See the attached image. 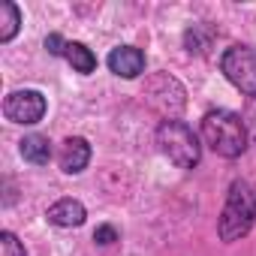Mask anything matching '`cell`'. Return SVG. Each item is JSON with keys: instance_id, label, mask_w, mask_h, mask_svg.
I'll return each mask as SVG.
<instances>
[{"instance_id": "cell-6", "label": "cell", "mask_w": 256, "mask_h": 256, "mask_svg": "<svg viewBox=\"0 0 256 256\" xmlns=\"http://www.w3.org/2000/svg\"><path fill=\"white\" fill-rule=\"evenodd\" d=\"M46 112H48V102H46V96H42L40 90H34V88L12 90V94H6V100H4V118H6L10 124L34 126V124H40V120L46 118Z\"/></svg>"}, {"instance_id": "cell-8", "label": "cell", "mask_w": 256, "mask_h": 256, "mask_svg": "<svg viewBox=\"0 0 256 256\" xmlns=\"http://www.w3.org/2000/svg\"><path fill=\"white\" fill-rule=\"evenodd\" d=\"M58 163L64 175H82L90 163V142L84 136H66L58 151Z\"/></svg>"}, {"instance_id": "cell-16", "label": "cell", "mask_w": 256, "mask_h": 256, "mask_svg": "<svg viewBox=\"0 0 256 256\" xmlns=\"http://www.w3.org/2000/svg\"><path fill=\"white\" fill-rule=\"evenodd\" d=\"M66 46H70V42H66L60 34H48V36H46V52L54 54V58H64V54H66Z\"/></svg>"}, {"instance_id": "cell-2", "label": "cell", "mask_w": 256, "mask_h": 256, "mask_svg": "<svg viewBox=\"0 0 256 256\" xmlns=\"http://www.w3.org/2000/svg\"><path fill=\"white\" fill-rule=\"evenodd\" d=\"M202 142L223 160H235L247 151V126L244 118L229 108H211L202 114Z\"/></svg>"}, {"instance_id": "cell-10", "label": "cell", "mask_w": 256, "mask_h": 256, "mask_svg": "<svg viewBox=\"0 0 256 256\" xmlns=\"http://www.w3.org/2000/svg\"><path fill=\"white\" fill-rule=\"evenodd\" d=\"M18 154H22L28 163H34V166H48V160L54 157L48 136H40V133L24 136V139L18 142Z\"/></svg>"}, {"instance_id": "cell-3", "label": "cell", "mask_w": 256, "mask_h": 256, "mask_svg": "<svg viewBox=\"0 0 256 256\" xmlns=\"http://www.w3.org/2000/svg\"><path fill=\"white\" fill-rule=\"evenodd\" d=\"M157 148L160 154L178 166V169H196L202 160V142L193 133V126H187L184 120H163L157 126Z\"/></svg>"}, {"instance_id": "cell-12", "label": "cell", "mask_w": 256, "mask_h": 256, "mask_svg": "<svg viewBox=\"0 0 256 256\" xmlns=\"http://www.w3.org/2000/svg\"><path fill=\"white\" fill-rule=\"evenodd\" d=\"M22 30V10L16 6V4H0V42H12L16 40V34Z\"/></svg>"}, {"instance_id": "cell-4", "label": "cell", "mask_w": 256, "mask_h": 256, "mask_svg": "<svg viewBox=\"0 0 256 256\" xmlns=\"http://www.w3.org/2000/svg\"><path fill=\"white\" fill-rule=\"evenodd\" d=\"M142 96H145V102L157 114H163V120H175L184 112V106H187L184 84L175 76H169V72H151V76H145Z\"/></svg>"}, {"instance_id": "cell-1", "label": "cell", "mask_w": 256, "mask_h": 256, "mask_svg": "<svg viewBox=\"0 0 256 256\" xmlns=\"http://www.w3.org/2000/svg\"><path fill=\"white\" fill-rule=\"evenodd\" d=\"M253 226H256V190L244 178H235L226 190V202L217 217V235L223 244H235L247 238Z\"/></svg>"}, {"instance_id": "cell-14", "label": "cell", "mask_w": 256, "mask_h": 256, "mask_svg": "<svg viewBox=\"0 0 256 256\" xmlns=\"http://www.w3.org/2000/svg\"><path fill=\"white\" fill-rule=\"evenodd\" d=\"M0 256H28V250H24V244L18 241V235L10 232V229L0 232Z\"/></svg>"}, {"instance_id": "cell-17", "label": "cell", "mask_w": 256, "mask_h": 256, "mask_svg": "<svg viewBox=\"0 0 256 256\" xmlns=\"http://www.w3.org/2000/svg\"><path fill=\"white\" fill-rule=\"evenodd\" d=\"M244 126H247V136L256 142V96L247 100V106H244Z\"/></svg>"}, {"instance_id": "cell-5", "label": "cell", "mask_w": 256, "mask_h": 256, "mask_svg": "<svg viewBox=\"0 0 256 256\" xmlns=\"http://www.w3.org/2000/svg\"><path fill=\"white\" fill-rule=\"evenodd\" d=\"M220 70L235 90L244 96H256V52L250 46H229L220 58Z\"/></svg>"}, {"instance_id": "cell-9", "label": "cell", "mask_w": 256, "mask_h": 256, "mask_svg": "<svg viewBox=\"0 0 256 256\" xmlns=\"http://www.w3.org/2000/svg\"><path fill=\"white\" fill-rule=\"evenodd\" d=\"M46 217H48V223H54V226H60V229H72V226H82L84 220H88V208L78 202V199H58V202H52L48 205V211H46Z\"/></svg>"}, {"instance_id": "cell-15", "label": "cell", "mask_w": 256, "mask_h": 256, "mask_svg": "<svg viewBox=\"0 0 256 256\" xmlns=\"http://www.w3.org/2000/svg\"><path fill=\"white\" fill-rule=\"evenodd\" d=\"M120 235H118V229L114 226H108V223H102V226H96L94 229V241L100 244V247H108V244H114Z\"/></svg>"}, {"instance_id": "cell-13", "label": "cell", "mask_w": 256, "mask_h": 256, "mask_svg": "<svg viewBox=\"0 0 256 256\" xmlns=\"http://www.w3.org/2000/svg\"><path fill=\"white\" fill-rule=\"evenodd\" d=\"M214 28L211 24H193L187 34H184V46L190 54H205L211 46H214Z\"/></svg>"}, {"instance_id": "cell-7", "label": "cell", "mask_w": 256, "mask_h": 256, "mask_svg": "<svg viewBox=\"0 0 256 256\" xmlns=\"http://www.w3.org/2000/svg\"><path fill=\"white\" fill-rule=\"evenodd\" d=\"M108 70L118 76V78H126V82H133V78H139L142 72H145V52L142 48H136V46H118V48H112V54H108Z\"/></svg>"}, {"instance_id": "cell-11", "label": "cell", "mask_w": 256, "mask_h": 256, "mask_svg": "<svg viewBox=\"0 0 256 256\" xmlns=\"http://www.w3.org/2000/svg\"><path fill=\"white\" fill-rule=\"evenodd\" d=\"M64 60H66V64L72 66V72H78V76H90V72L96 70V54H94L84 42H70Z\"/></svg>"}]
</instances>
